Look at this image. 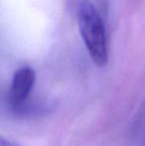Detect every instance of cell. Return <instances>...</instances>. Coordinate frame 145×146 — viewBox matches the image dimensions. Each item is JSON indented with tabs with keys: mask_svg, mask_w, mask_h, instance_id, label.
I'll return each mask as SVG.
<instances>
[{
	"mask_svg": "<svg viewBox=\"0 0 145 146\" xmlns=\"http://www.w3.org/2000/svg\"><path fill=\"white\" fill-rule=\"evenodd\" d=\"M0 146H18L17 144H15L12 141L8 140V139H5L4 137H1L0 139Z\"/></svg>",
	"mask_w": 145,
	"mask_h": 146,
	"instance_id": "cell-3",
	"label": "cell"
},
{
	"mask_svg": "<svg viewBox=\"0 0 145 146\" xmlns=\"http://www.w3.org/2000/svg\"><path fill=\"white\" fill-rule=\"evenodd\" d=\"M36 82V73L32 68L24 66L15 72L9 88V102L14 108L27 102Z\"/></svg>",
	"mask_w": 145,
	"mask_h": 146,
	"instance_id": "cell-2",
	"label": "cell"
},
{
	"mask_svg": "<svg viewBox=\"0 0 145 146\" xmlns=\"http://www.w3.org/2000/svg\"><path fill=\"white\" fill-rule=\"evenodd\" d=\"M72 8L91 61L97 67H105L109 62V45L101 14L91 0H72Z\"/></svg>",
	"mask_w": 145,
	"mask_h": 146,
	"instance_id": "cell-1",
	"label": "cell"
}]
</instances>
